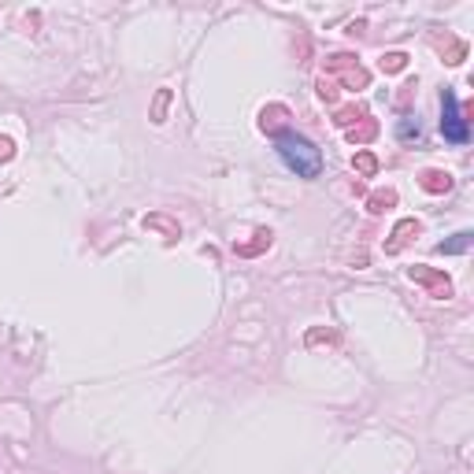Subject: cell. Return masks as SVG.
<instances>
[{"mask_svg": "<svg viewBox=\"0 0 474 474\" xmlns=\"http://www.w3.org/2000/svg\"><path fill=\"white\" fill-rule=\"evenodd\" d=\"M441 134H445V141H452V144H467L470 141V126H467L463 111H459V100H456L452 89H445V93H441Z\"/></svg>", "mask_w": 474, "mask_h": 474, "instance_id": "cell-3", "label": "cell"}, {"mask_svg": "<svg viewBox=\"0 0 474 474\" xmlns=\"http://www.w3.org/2000/svg\"><path fill=\"white\" fill-rule=\"evenodd\" d=\"M374 137H378V118H371V115H363L356 126H348V141L352 144H367Z\"/></svg>", "mask_w": 474, "mask_h": 474, "instance_id": "cell-7", "label": "cell"}, {"mask_svg": "<svg viewBox=\"0 0 474 474\" xmlns=\"http://www.w3.org/2000/svg\"><path fill=\"white\" fill-rule=\"evenodd\" d=\"M356 170H360L363 178H371V175H378V156L374 152H356Z\"/></svg>", "mask_w": 474, "mask_h": 474, "instance_id": "cell-12", "label": "cell"}, {"mask_svg": "<svg viewBox=\"0 0 474 474\" xmlns=\"http://www.w3.org/2000/svg\"><path fill=\"white\" fill-rule=\"evenodd\" d=\"M419 186H423L426 193H449L452 189V175L449 170H423V175H419Z\"/></svg>", "mask_w": 474, "mask_h": 474, "instance_id": "cell-6", "label": "cell"}, {"mask_svg": "<svg viewBox=\"0 0 474 474\" xmlns=\"http://www.w3.org/2000/svg\"><path fill=\"white\" fill-rule=\"evenodd\" d=\"M267 245H271V233H267V230H259V233H256V241H252V245H237V252H241V256H256V252H263Z\"/></svg>", "mask_w": 474, "mask_h": 474, "instance_id": "cell-14", "label": "cell"}, {"mask_svg": "<svg viewBox=\"0 0 474 474\" xmlns=\"http://www.w3.org/2000/svg\"><path fill=\"white\" fill-rule=\"evenodd\" d=\"M415 233H419V222H415V219H400L397 226H393V237L386 241V252H389V256H397V252H400V248H404L407 241H412Z\"/></svg>", "mask_w": 474, "mask_h": 474, "instance_id": "cell-5", "label": "cell"}, {"mask_svg": "<svg viewBox=\"0 0 474 474\" xmlns=\"http://www.w3.org/2000/svg\"><path fill=\"white\" fill-rule=\"evenodd\" d=\"M407 278L415 285H423L433 300H449L452 297V278L438 267H426V263H415V267H407Z\"/></svg>", "mask_w": 474, "mask_h": 474, "instance_id": "cell-4", "label": "cell"}, {"mask_svg": "<svg viewBox=\"0 0 474 474\" xmlns=\"http://www.w3.org/2000/svg\"><path fill=\"white\" fill-rule=\"evenodd\" d=\"M400 137H404V141H412V137L419 141V123L412 126V118H404V123H400Z\"/></svg>", "mask_w": 474, "mask_h": 474, "instance_id": "cell-18", "label": "cell"}, {"mask_svg": "<svg viewBox=\"0 0 474 474\" xmlns=\"http://www.w3.org/2000/svg\"><path fill=\"white\" fill-rule=\"evenodd\" d=\"M378 67L386 71V74H400L407 67V56H404V52H386V56L378 60Z\"/></svg>", "mask_w": 474, "mask_h": 474, "instance_id": "cell-11", "label": "cell"}, {"mask_svg": "<svg viewBox=\"0 0 474 474\" xmlns=\"http://www.w3.org/2000/svg\"><path fill=\"white\" fill-rule=\"evenodd\" d=\"M144 226H156V230H167L170 237H178V226H170L167 219H156V215H152V219H144Z\"/></svg>", "mask_w": 474, "mask_h": 474, "instance_id": "cell-17", "label": "cell"}, {"mask_svg": "<svg viewBox=\"0 0 474 474\" xmlns=\"http://www.w3.org/2000/svg\"><path fill=\"white\" fill-rule=\"evenodd\" d=\"M393 204H397V189H374V193H367V212H371V215H381Z\"/></svg>", "mask_w": 474, "mask_h": 474, "instance_id": "cell-8", "label": "cell"}, {"mask_svg": "<svg viewBox=\"0 0 474 474\" xmlns=\"http://www.w3.org/2000/svg\"><path fill=\"white\" fill-rule=\"evenodd\" d=\"M367 115V108H360V104H348V108H337V115H334V123L337 126H356V123H360V118Z\"/></svg>", "mask_w": 474, "mask_h": 474, "instance_id": "cell-10", "label": "cell"}, {"mask_svg": "<svg viewBox=\"0 0 474 474\" xmlns=\"http://www.w3.org/2000/svg\"><path fill=\"white\" fill-rule=\"evenodd\" d=\"M337 93H341V86L334 82V78H319V97L326 104H337Z\"/></svg>", "mask_w": 474, "mask_h": 474, "instance_id": "cell-15", "label": "cell"}, {"mask_svg": "<svg viewBox=\"0 0 474 474\" xmlns=\"http://www.w3.org/2000/svg\"><path fill=\"white\" fill-rule=\"evenodd\" d=\"M285 118H289V108H282V104H271V108L259 111V126L267 130V134H274V130H278Z\"/></svg>", "mask_w": 474, "mask_h": 474, "instance_id": "cell-9", "label": "cell"}, {"mask_svg": "<svg viewBox=\"0 0 474 474\" xmlns=\"http://www.w3.org/2000/svg\"><path fill=\"white\" fill-rule=\"evenodd\" d=\"M11 156H15V144H11V137H0V163H8Z\"/></svg>", "mask_w": 474, "mask_h": 474, "instance_id": "cell-19", "label": "cell"}, {"mask_svg": "<svg viewBox=\"0 0 474 474\" xmlns=\"http://www.w3.org/2000/svg\"><path fill=\"white\" fill-rule=\"evenodd\" d=\"M274 152L282 156V163L293 170L297 178H319V170H323V152L315 149L308 137L293 134V130H282V134L274 137Z\"/></svg>", "mask_w": 474, "mask_h": 474, "instance_id": "cell-1", "label": "cell"}, {"mask_svg": "<svg viewBox=\"0 0 474 474\" xmlns=\"http://www.w3.org/2000/svg\"><path fill=\"white\" fill-rule=\"evenodd\" d=\"M167 104H170V93H167V89H160V97H156V108H152V123H163Z\"/></svg>", "mask_w": 474, "mask_h": 474, "instance_id": "cell-16", "label": "cell"}, {"mask_svg": "<svg viewBox=\"0 0 474 474\" xmlns=\"http://www.w3.org/2000/svg\"><path fill=\"white\" fill-rule=\"evenodd\" d=\"M326 74H337L341 78L337 86H345V89H367L371 86V71H367L352 52H334V56H326Z\"/></svg>", "mask_w": 474, "mask_h": 474, "instance_id": "cell-2", "label": "cell"}, {"mask_svg": "<svg viewBox=\"0 0 474 474\" xmlns=\"http://www.w3.org/2000/svg\"><path fill=\"white\" fill-rule=\"evenodd\" d=\"M467 245H470V230L456 233L452 241H441V245H438V252H441V256H445V252H467Z\"/></svg>", "mask_w": 474, "mask_h": 474, "instance_id": "cell-13", "label": "cell"}]
</instances>
